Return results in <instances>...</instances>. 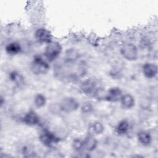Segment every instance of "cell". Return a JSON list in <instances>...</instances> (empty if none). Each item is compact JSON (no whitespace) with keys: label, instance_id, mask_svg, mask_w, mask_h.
Wrapping results in <instances>:
<instances>
[{"label":"cell","instance_id":"cell-1","mask_svg":"<svg viewBox=\"0 0 158 158\" xmlns=\"http://www.w3.org/2000/svg\"><path fill=\"white\" fill-rule=\"evenodd\" d=\"M62 49V47L59 43L51 41L48 44L45 48L44 56L46 59L49 62L54 60L60 55Z\"/></svg>","mask_w":158,"mask_h":158},{"label":"cell","instance_id":"cell-2","mask_svg":"<svg viewBox=\"0 0 158 158\" xmlns=\"http://www.w3.org/2000/svg\"><path fill=\"white\" fill-rule=\"evenodd\" d=\"M49 69V65L40 56H35L31 64V70L36 75L45 74Z\"/></svg>","mask_w":158,"mask_h":158},{"label":"cell","instance_id":"cell-3","mask_svg":"<svg viewBox=\"0 0 158 158\" xmlns=\"http://www.w3.org/2000/svg\"><path fill=\"white\" fill-rule=\"evenodd\" d=\"M39 139L40 141L47 147H52L57 144L60 141L57 136L47 129H44L41 131Z\"/></svg>","mask_w":158,"mask_h":158},{"label":"cell","instance_id":"cell-4","mask_svg":"<svg viewBox=\"0 0 158 158\" xmlns=\"http://www.w3.org/2000/svg\"><path fill=\"white\" fill-rule=\"evenodd\" d=\"M59 107L62 111L69 113L75 111L79 107V103L74 98L66 97L59 103Z\"/></svg>","mask_w":158,"mask_h":158},{"label":"cell","instance_id":"cell-5","mask_svg":"<svg viewBox=\"0 0 158 158\" xmlns=\"http://www.w3.org/2000/svg\"><path fill=\"white\" fill-rule=\"evenodd\" d=\"M120 52L122 56L128 60H135L138 57V49L131 43L123 44L120 49Z\"/></svg>","mask_w":158,"mask_h":158},{"label":"cell","instance_id":"cell-6","mask_svg":"<svg viewBox=\"0 0 158 158\" xmlns=\"http://www.w3.org/2000/svg\"><path fill=\"white\" fill-rule=\"evenodd\" d=\"M82 92L88 96H96L99 91V88L97 86L96 82L93 79H88L84 81L81 86Z\"/></svg>","mask_w":158,"mask_h":158},{"label":"cell","instance_id":"cell-7","mask_svg":"<svg viewBox=\"0 0 158 158\" xmlns=\"http://www.w3.org/2000/svg\"><path fill=\"white\" fill-rule=\"evenodd\" d=\"M123 96L122 90L118 87H113L110 88L105 95L104 99L109 102H115L120 101Z\"/></svg>","mask_w":158,"mask_h":158},{"label":"cell","instance_id":"cell-8","mask_svg":"<svg viewBox=\"0 0 158 158\" xmlns=\"http://www.w3.org/2000/svg\"><path fill=\"white\" fill-rule=\"evenodd\" d=\"M35 36L37 41L43 43H49L52 41V35L49 31L44 28H40L36 30Z\"/></svg>","mask_w":158,"mask_h":158},{"label":"cell","instance_id":"cell-9","mask_svg":"<svg viewBox=\"0 0 158 158\" xmlns=\"http://www.w3.org/2000/svg\"><path fill=\"white\" fill-rule=\"evenodd\" d=\"M143 73L148 78H153L157 74V67L153 63H146L143 66Z\"/></svg>","mask_w":158,"mask_h":158},{"label":"cell","instance_id":"cell-10","mask_svg":"<svg viewBox=\"0 0 158 158\" xmlns=\"http://www.w3.org/2000/svg\"><path fill=\"white\" fill-rule=\"evenodd\" d=\"M23 122L28 125H36L40 122V117L33 110H30L23 117Z\"/></svg>","mask_w":158,"mask_h":158},{"label":"cell","instance_id":"cell-11","mask_svg":"<svg viewBox=\"0 0 158 158\" xmlns=\"http://www.w3.org/2000/svg\"><path fill=\"white\" fill-rule=\"evenodd\" d=\"M83 149L88 151H93L96 149L98 145L97 139L91 135L86 136L83 140Z\"/></svg>","mask_w":158,"mask_h":158},{"label":"cell","instance_id":"cell-12","mask_svg":"<svg viewBox=\"0 0 158 158\" xmlns=\"http://www.w3.org/2000/svg\"><path fill=\"white\" fill-rule=\"evenodd\" d=\"M120 101L122 107L125 109H130L135 105L134 97L130 94H123Z\"/></svg>","mask_w":158,"mask_h":158},{"label":"cell","instance_id":"cell-13","mask_svg":"<svg viewBox=\"0 0 158 158\" xmlns=\"http://www.w3.org/2000/svg\"><path fill=\"white\" fill-rule=\"evenodd\" d=\"M130 128V125L127 120L120 122L115 128V132L118 135H124L128 133Z\"/></svg>","mask_w":158,"mask_h":158},{"label":"cell","instance_id":"cell-14","mask_svg":"<svg viewBox=\"0 0 158 158\" xmlns=\"http://www.w3.org/2000/svg\"><path fill=\"white\" fill-rule=\"evenodd\" d=\"M138 139L142 145L145 146L149 145L152 141L151 135L149 132L146 131H141L138 133Z\"/></svg>","mask_w":158,"mask_h":158},{"label":"cell","instance_id":"cell-15","mask_svg":"<svg viewBox=\"0 0 158 158\" xmlns=\"http://www.w3.org/2000/svg\"><path fill=\"white\" fill-rule=\"evenodd\" d=\"M104 130L103 125L100 122H95L91 125L88 128V131L89 135H100L101 134Z\"/></svg>","mask_w":158,"mask_h":158},{"label":"cell","instance_id":"cell-16","mask_svg":"<svg viewBox=\"0 0 158 158\" xmlns=\"http://www.w3.org/2000/svg\"><path fill=\"white\" fill-rule=\"evenodd\" d=\"M6 51L9 54L15 55L20 52L21 46L20 44L17 42H12L6 46Z\"/></svg>","mask_w":158,"mask_h":158},{"label":"cell","instance_id":"cell-17","mask_svg":"<svg viewBox=\"0 0 158 158\" xmlns=\"http://www.w3.org/2000/svg\"><path fill=\"white\" fill-rule=\"evenodd\" d=\"M79 57L78 52L75 49H69L65 52V59L69 62L77 60Z\"/></svg>","mask_w":158,"mask_h":158},{"label":"cell","instance_id":"cell-18","mask_svg":"<svg viewBox=\"0 0 158 158\" xmlns=\"http://www.w3.org/2000/svg\"><path fill=\"white\" fill-rule=\"evenodd\" d=\"M9 77H10V80L12 81H13L14 83H15L16 85H17L20 86V85L23 84V83H24L23 77L20 73H19L17 72H15V71L12 72L9 75Z\"/></svg>","mask_w":158,"mask_h":158},{"label":"cell","instance_id":"cell-19","mask_svg":"<svg viewBox=\"0 0 158 158\" xmlns=\"http://www.w3.org/2000/svg\"><path fill=\"white\" fill-rule=\"evenodd\" d=\"M46 102V97L42 94H37L34 98V104L38 108L43 107Z\"/></svg>","mask_w":158,"mask_h":158},{"label":"cell","instance_id":"cell-20","mask_svg":"<svg viewBox=\"0 0 158 158\" xmlns=\"http://www.w3.org/2000/svg\"><path fill=\"white\" fill-rule=\"evenodd\" d=\"M72 146L73 149L77 151H79L83 149V141L80 139H75L72 143Z\"/></svg>","mask_w":158,"mask_h":158},{"label":"cell","instance_id":"cell-21","mask_svg":"<svg viewBox=\"0 0 158 158\" xmlns=\"http://www.w3.org/2000/svg\"><path fill=\"white\" fill-rule=\"evenodd\" d=\"M93 105L89 102H86L83 103L81 107V112L85 114H88L91 112L93 110Z\"/></svg>","mask_w":158,"mask_h":158}]
</instances>
